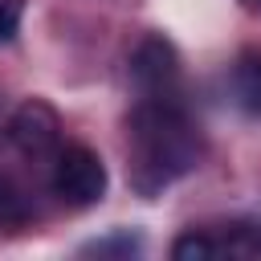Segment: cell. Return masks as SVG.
Masks as SVG:
<instances>
[{
	"label": "cell",
	"mask_w": 261,
	"mask_h": 261,
	"mask_svg": "<svg viewBox=\"0 0 261 261\" xmlns=\"http://www.w3.org/2000/svg\"><path fill=\"white\" fill-rule=\"evenodd\" d=\"M130 184L139 196H155L200 159V130L179 94H139L126 122Z\"/></svg>",
	"instance_id": "1"
},
{
	"label": "cell",
	"mask_w": 261,
	"mask_h": 261,
	"mask_svg": "<svg viewBox=\"0 0 261 261\" xmlns=\"http://www.w3.org/2000/svg\"><path fill=\"white\" fill-rule=\"evenodd\" d=\"M53 192L65 204H73V208H86V204L102 200V192H106V167H102V159L90 147H65V151H57Z\"/></svg>",
	"instance_id": "2"
},
{
	"label": "cell",
	"mask_w": 261,
	"mask_h": 261,
	"mask_svg": "<svg viewBox=\"0 0 261 261\" xmlns=\"http://www.w3.org/2000/svg\"><path fill=\"white\" fill-rule=\"evenodd\" d=\"M8 139L16 143V151H24V155H33V159L49 155V151L57 147V139H61L57 110H53L49 102H41V98L20 102V106L12 110V118H8Z\"/></svg>",
	"instance_id": "3"
},
{
	"label": "cell",
	"mask_w": 261,
	"mask_h": 261,
	"mask_svg": "<svg viewBox=\"0 0 261 261\" xmlns=\"http://www.w3.org/2000/svg\"><path fill=\"white\" fill-rule=\"evenodd\" d=\"M130 82L139 94H179V61L163 37H147L130 57Z\"/></svg>",
	"instance_id": "4"
},
{
	"label": "cell",
	"mask_w": 261,
	"mask_h": 261,
	"mask_svg": "<svg viewBox=\"0 0 261 261\" xmlns=\"http://www.w3.org/2000/svg\"><path fill=\"white\" fill-rule=\"evenodd\" d=\"M220 253H224V245L212 241V237H204V232H188V237H179L171 245L175 261H208V257H220Z\"/></svg>",
	"instance_id": "5"
},
{
	"label": "cell",
	"mask_w": 261,
	"mask_h": 261,
	"mask_svg": "<svg viewBox=\"0 0 261 261\" xmlns=\"http://www.w3.org/2000/svg\"><path fill=\"white\" fill-rule=\"evenodd\" d=\"M237 90H241L245 106L261 114V53H253V57L241 61V69H237Z\"/></svg>",
	"instance_id": "6"
},
{
	"label": "cell",
	"mask_w": 261,
	"mask_h": 261,
	"mask_svg": "<svg viewBox=\"0 0 261 261\" xmlns=\"http://www.w3.org/2000/svg\"><path fill=\"white\" fill-rule=\"evenodd\" d=\"M20 12H24V0H0V41H8L16 33Z\"/></svg>",
	"instance_id": "7"
},
{
	"label": "cell",
	"mask_w": 261,
	"mask_h": 261,
	"mask_svg": "<svg viewBox=\"0 0 261 261\" xmlns=\"http://www.w3.org/2000/svg\"><path fill=\"white\" fill-rule=\"evenodd\" d=\"M245 4H249V8H253V12H261V0H245Z\"/></svg>",
	"instance_id": "8"
}]
</instances>
